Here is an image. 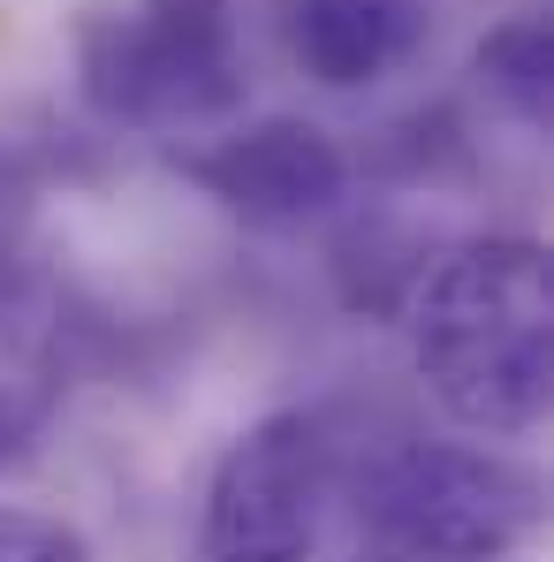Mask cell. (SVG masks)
<instances>
[{
	"instance_id": "obj_2",
	"label": "cell",
	"mask_w": 554,
	"mask_h": 562,
	"mask_svg": "<svg viewBox=\"0 0 554 562\" xmlns=\"http://www.w3.org/2000/svg\"><path fill=\"white\" fill-rule=\"evenodd\" d=\"M69 38L77 92L106 130L190 137L228 122L251 92L236 0H92Z\"/></svg>"
},
{
	"instance_id": "obj_3",
	"label": "cell",
	"mask_w": 554,
	"mask_h": 562,
	"mask_svg": "<svg viewBox=\"0 0 554 562\" xmlns=\"http://www.w3.org/2000/svg\"><path fill=\"white\" fill-rule=\"evenodd\" d=\"M350 502L387 562H501L547 517L532 471L471 441H387L358 464Z\"/></svg>"
},
{
	"instance_id": "obj_4",
	"label": "cell",
	"mask_w": 554,
	"mask_h": 562,
	"mask_svg": "<svg viewBox=\"0 0 554 562\" xmlns=\"http://www.w3.org/2000/svg\"><path fill=\"white\" fill-rule=\"evenodd\" d=\"M335 486V434L312 411H274L244 426L205 486L197 562H312Z\"/></svg>"
},
{
	"instance_id": "obj_7",
	"label": "cell",
	"mask_w": 554,
	"mask_h": 562,
	"mask_svg": "<svg viewBox=\"0 0 554 562\" xmlns=\"http://www.w3.org/2000/svg\"><path fill=\"white\" fill-rule=\"evenodd\" d=\"M471 69H478L486 99L509 122L547 130V114H554V31H547V15H517L501 31H486L478 54H471Z\"/></svg>"
},
{
	"instance_id": "obj_8",
	"label": "cell",
	"mask_w": 554,
	"mask_h": 562,
	"mask_svg": "<svg viewBox=\"0 0 554 562\" xmlns=\"http://www.w3.org/2000/svg\"><path fill=\"white\" fill-rule=\"evenodd\" d=\"M372 168H380L387 183H441V176H456V168H463L456 114L418 106V114L387 122V130H380V145H372Z\"/></svg>"
},
{
	"instance_id": "obj_10",
	"label": "cell",
	"mask_w": 554,
	"mask_h": 562,
	"mask_svg": "<svg viewBox=\"0 0 554 562\" xmlns=\"http://www.w3.org/2000/svg\"><path fill=\"white\" fill-rule=\"evenodd\" d=\"M0 562H92V548H84V532L61 525V517L0 502Z\"/></svg>"
},
{
	"instance_id": "obj_6",
	"label": "cell",
	"mask_w": 554,
	"mask_h": 562,
	"mask_svg": "<svg viewBox=\"0 0 554 562\" xmlns=\"http://www.w3.org/2000/svg\"><path fill=\"white\" fill-rule=\"evenodd\" d=\"M289 61L327 92H365L433 38V0H281Z\"/></svg>"
},
{
	"instance_id": "obj_5",
	"label": "cell",
	"mask_w": 554,
	"mask_h": 562,
	"mask_svg": "<svg viewBox=\"0 0 554 562\" xmlns=\"http://www.w3.org/2000/svg\"><path fill=\"white\" fill-rule=\"evenodd\" d=\"M176 168H183V183H197L244 228H304V221L335 213L342 190H350V153L304 114L244 122L213 145L176 153Z\"/></svg>"
},
{
	"instance_id": "obj_1",
	"label": "cell",
	"mask_w": 554,
	"mask_h": 562,
	"mask_svg": "<svg viewBox=\"0 0 554 562\" xmlns=\"http://www.w3.org/2000/svg\"><path fill=\"white\" fill-rule=\"evenodd\" d=\"M410 358L463 434L517 441L554 395V267L524 236L456 244L410 289Z\"/></svg>"
},
{
	"instance_id": "obj_9",
	"label": "cell",
	"mask_w": 554,
	"mask_h": 562,
	"mask_svg": "<svg viewBox=\"0 0 554 562\" xmlns=\"http://www.w3.org/2000/svg\"><path fill=\"white\" fill-rule=\"evenodd\" d=\"M54 176H69V137L61 145H46V137H0V228H23L31 198Z\"/></svg>"
},
{
	"instance_id": "obj_11",
	"label": "cell",
	"mask_w": 554,
	"mask_h": 562,
	"mask_svg": "<svg viewBox=\"0 0 554 562\" xmlns=\"http://www.w3.org/2000/svg\"><path fill=\"white\" fill-rule=\"evenodd\" d=\"M46 418H54V387L31 380V373H15V366H0V471H15L31 449H38Z\"/></svg>"
}]
</instances>
